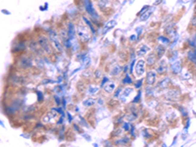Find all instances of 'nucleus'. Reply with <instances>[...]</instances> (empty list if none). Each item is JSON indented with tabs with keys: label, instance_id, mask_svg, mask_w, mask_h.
<instances>
[{
	"label": "nucleus",
	"instance_id": "c756f323",
	"mask_svg": "<svg viewBox=\"0 0 196 147\" xmlns=\"http://www.w3.org/2000/svg\"><path fill=\"white\" fill-rule=\"evenodd\" d=\"M127 142H129V137H126V139H125V140H122V139H121L120 141H117V142H116V143H117V144H127Z\"/></svg>",
	"mask_w": 196,
	"mask_h": 147
},
{
	"label": "nucleus",
	"instance_id": "f257e3e1",
	"mask_svg": "<svg viewBox=\"0 0 196 147\" xmlns=\"http://www.w3.org/2000/svg\"><path fill=\"white\" fill-rule=\"evenodd\" d=\"M90 28L88 26H85L83 23H79L77 27V34L82 42H87L91 38Z\"/></svg>",
	"mask_w": 196,
	"mask_h": 147
},
{
	"label": "nucleus",
	"instance_id": "f8f14e48",
	"mask_svg": "<svg viewBox=\"0 0 196 147\" xmlns=\"http://www.w3.org/2000/svg\"><path fill=\"white\" fill-rule=\"evenodd\" d=\"M172 70L175 74H178L179 72L182 71V62L179 60L175 61V62L172 65Z\"/></svg>",
	"mask_w": 196,
	"mask_h": 147
},
{
	"label": "nucleus",
	"instance_id": "2eb2a0df",
	"mask_svg": "<svg viewBox=\"0 0 196 147\" xmlns=\"http://www.w3.org/2000/svg\"><path fill=\"white\" fill-rule=\"evenodd\" d=\"M167 96L170 100H175L179 96V92H178V90H172V91H169Z\"/></svg>",
	"mask_w": 196,
	"mask_h": 147
},
{
	"label": "nucleus",
	"instance_id": "0eeeda50",
	"mask_svg": "<svg viewBox=\"0 0 196 147\" xmlns=\"http://www.w3.org/2000/svg\"><path fill=\"white\" fill-rule=\"evenodd\" d=\"M38 42H39V45L42 47L43 50L47 53H50V45L48 44V41H47V39L44 38V36H40Z\"/></svg>",
	"mask_w": 196,
	"mask_h": 147
},
{
	"label": "nucleus",
	"instance_id": "e433bc0d",
	"mask_svg": "<svg viewBox=\"0 0 196 147\" xmlns=\"http://www.w3.org/2000/svg\"><path fill=\"white\" fill-rule=\"evenodd\" d=\"M67 115H68V117H69V122H72V116H71V114H70V113H68Z\"/></svg>",
	"mask_w": 196,
	"mask_h": 147
},
{
	"label": "nucleus",
	"instance_id": "c85d7f7f",
	"mask_svg": "<svg viewBox=\"0 0 196 147\" xmlns=\"http://www.w3.org/2000/svg\"><path fill=\"white\" fill-rule=\"evenodd\" d=\"M121 72V68L120 67H116L113 69V71H112V73L114 74V75H119V73Z\"/></svg>",
	"mask_w": 196,
	"mask_h": 147
},
{
	"label": "nucleus",
	"instance_id": "9d476101",
	"mask_svg": "<svg viewBox=\"0 0 196 147\" xmlns=\"http://www.w3.org/2000/svg\"><path fill=\"white\" fill-rule=\"evenodd\" d=\"M155 80H156V73L153 71L148 72L146 76V83L148 85H152L155 83Z\"/></svg>",
	"mask_w": 196,
	"mask_h": 147
},
{
	"label": "nucleus",
	"instance_id": "cd10ccee",
	"mask_svg": "<svg viewBox=\"0 0 196 147\" xmlns=\"http://www.w3.org/2000/svg\"><path fill=\"white\" fill-rule=\"evenodd\" d=\"M178 109H179V111L182 112V115L183 117H187V111H186L185 108L182 107V106H179Z\"/></svg>",
	"mask_w": 196,
	"mask_h": 147
},
{
	"label": "nucleus",
	"instance_id": "f03ea898",
	"mask_svg": "<svg viewBox=\"0 0 196 147\" xmlns=\"http://www.w3.org/2000/svg\"><path fill=\"white\" fill-rule=\"evenodd\" d=\"M49 39L52 43V45H53V47L56 50L62 52V44H61V41H60V38L55 31L51 30L49 31Z\"/></svg>",
	"mask_w": 196,
	"mask_h": 147
},
{
	"label": "nucleus",
	"instance_id": "393cba45",
	"mask_svg": "<svg viewBox=\"0 0 196 147\" xmlns=\"http://www.w3.org/2000/svg\"><path fill=\"white\" fill-rule=\"evenodd\" d=\"M159 41L161 42V43H163V44H168V43L170 42V39L166 38L165 36H160V38H159Z\"/></svg>",
	"mask_w": 196,
	"mask_h": 147
},
{
	"label": "nucleus",
	"instance_id": "bb28decb",
	"mask_svg": "<svg viewBox=\"0 0 196 147\" xmlns=\"http://www.w3.org/2000/svg\"><path fill=\"white\" fill-rule=\"evenodd\" d=\"M123 83H124V84L131 83V79L130 77V76H126V77H125V79L123 80Z\"/></svg>",
	"mask_w": 196,
	"mask_h": 147
},
{
	"label": "nucleus",
	"instance_id": "f704fd0d",
	"mask_svg": "<svg viewBox=\"0 0 196 147\" xmlns=\"http://www.w3.org/2000/svg\"><path fill=\"white\" fill-rule=\"evenodd\" d=\"M189 122H190V120H189V119H187V121H186V126H185V129H187L189 128V125H190V124H189Z\"/></svg>",
	"mask_w": 196,
	"mask_h": 147
},
{
	"label": "nucleus",
	"instance_id": "4be33fe9",
	"mask_svg": "<svg viewBox=\"0 0 196 147\" xmlns=\"http://www.w3.org/2000/svg\"><path fill=\"white\" fill-rule=\"evenodd\" d=\"M182 79L183 80H189V79H191L190 72L187 71V70H183L182 71Z\"/></svg>",
	"mask_w": 196,
	"mask_h": 147
},
{
	"label": "nucleus",
	"instance_id": "b1692460",
	"mask_svg": "<svg viewBox=\"0 0 196 147\" xmlns=\"http://www.w3.org/2000/svg\"><path fill=\"white\" fill-rule=\"evenodd\" d=\"M164 52H165V48H164V46H161V45H159L157 47V53H158V56L159 57H162L164 55Z\"/></svg>",
	"mask_w": 196,
	"mask_h": 147
},
{
	"label": "nucleus",
	"instance_id": "c9c22d12",
	"mask_svg": "<svg viewBox=\"0 0 196 147\" xmlns=\"http://www.w3.org/2000/svg\"><path fill=\"white\" fill-rule=\"evenodd\" d=\"M162 1H163V0H156L154 4H155V5H158V4H160V3H161Z\"/></svg>",
	"mask_w": 196,
	"mask_h": 147
},
{
	"label": "nucleus",
	"instance_id": "412c9836",
	"mask_svg": "<svg viewBox=\"0 0 196 147\" xmlns=\"http://www.w3.org/2000/svg\"><path fill=\"white\" fill-rule=\"evenodd\" d=\"M167 71V64L166 62H162V64H160V66L158 67V73L160 74H164Z\"/></svg>",
	"mask_w": 196,
	"mask_h": 147
},
{
	"label": "nucleus",
	"instance_id": "4468645a",
	"mask_svg": "<svg viewBox=\"0 0 196 147\" xmlns=\"http://www.w3.org/2000/svg\"><path fill=\"white\" fill-rule=\"evenodd\" d=\"M151 14H152V10H151V9H149L148 11L143 12V13L140 14V16H139V20H140L141 22L147 21V20L149 19V17L151 16Z\"/></svg>",
	"mask_w": 196,
	"mask_h": 147
},
{
	"label": "nucleus",
	"instance_id": "6ab92c4d",
	"mask_svg": "<svg viewBox=\"0 0 196 147\" xmlns=\"http://www.w3.org/2000/svg\"><path fill=\"white\" fill-rule=\"evenodd\" d=\"M97 91H99V87H96V85H90V87H88V93L91 95L96 94Z\"/></svg>",
	"mask_w": 196,
	"mask_h": 147
},
{
	"label": "nucleus",
	"instance_id": "dca6fc26",
	"mask_svg": "<svg viewBox=\"0 0 196 147\" xmlns=\"http://www.w3.org/2000/svg\"><path fill=\"white\" fill-rule=\"evenodd\" d=\"M156 62V55L153 54V53H151V54H149L147 56V58H146V63L148 65H153L154 63Z\"/></svg>",
	"mask_w": 196,
	"mask_h": 147
},
{
	"label": "nucleus",
	"instance_id": "f3484780",
	"mask_svg": "<svg viewBox=\"0 0 196 147\" xmlns=\"http://www.w3.org/2000/svg\"><path fill=\"white\" fill-rule=\"evenodd\" d=\"M115 87H116V84L114 83H107L105 87H104V90L110 93L112 91H114Z\"/></svg>",
	"mask_w": 196,
	"mask_h": 147
},
{
	"label": "nucleus",
	"instance_id": "a878e982",
	"mask_svg": "<svg viewBox=\"0 0 196 147\" xmlns=\"http://www.w3.org/2000/svg\"><path fill=\"white\" fill-rule=\"evenodd\" d=\"M83 20H85V24H87V26L89 27V28H90V30H91V31H92V32H95V30H94L93 26H92V24H91V23H89V21H88V20H87L86 18H85V17H83Z\"/></svg>",
	"mask_w": 196,
	"mask_h": 147
},
{
	"label": "nucleus",
	"instance_id": "ddd939ff",
	"mask_svg": "<svg viewBox=\"0 0 196 147\" xmlns=\"http://www.w3.org/2000/svg\"><path fill=\"white\" fill-rule=\"evenodd\" d=\"M116 24H117V22L115 21V20H111V21H108L106 23V24L104 26V28H103V32H106L108 31H110L111 28H113L115 26H116Z\"/></svg>",
	"mask_w": 196,
	"mask_h": 147
},
{
	"label": "nucleus",
	"instance_id": "4c0bfd02",
	"mask_svg": "<svg viewBox=\"0 0 196 147\" xmlns=\"http://www.w3.org/2000/svg\"><path fill=\"white\" fill-rule=\"evenodd\" d=\"M55 99H56V103H57L58 105H60V100L58 99V97H55Z\"/></svg>",
	"mask_w": 196,
	"mask_h": 147
},
{
	"label": "nucleus",
	"instance_id": "2f4dec72",
	"mask_svg": "<svg viewBox=\"0 0 196 147\" xmlns=\"http://www.w3.org/2000/svg\"><path fill=\"white\" fill-rule=\"evenodd\" d=\"M37 98H38V101H41L43 99V95L40 91H37Z\"/></svg>",
	"mask_w": 196,
	"mask_h": 147
},
{
	"label": "nucleus",
	"instance_id": "72a5a7b5",
	"mask_svg": "<svg viewBox=\"0 0 196 147\" xmlns=\"http://www.w3.org/2000/svg\"><path fill=\"white\" fill-rule=\"evenodd\" d=\"M124 129H125L126 132H129L130 130V126H129V124H127V122H126V124L124 125Z\"/></svg>",
	"mask_w": 196,
	"mask_h": 147
},
{
	"label": "nucleus",
	"instance_id": "7c9ffc66",
	"mask_svg": "<svg viewBox=\"0 0 196 147\" xmlns=\"http://www.w3.org/2000/svg\"><path fill=\"white\" fill-rule=\"evenodd\" d=\"M140 95H141V92L139 91V92H138V95H137V97H135V98H134V100L133 101V103H137V102L139 101V99H140Z\"/></svg>",
	"mask_w": 196,
	"mask_h": 147
},
{
	"label": "nucleus",
	"instance_id": "1a4fd4ad",
	"mask_svg": "<svg viewBox=\"0 0 196 147\" xmlns=\"http://www.w3.org/2000/svg\"><path fill=\"white\" fill-rule=\"evenodd\" d=\"M20 66L24 69H27V68H31L33 66V63H31V60L30 58H27V57H24L21 60H20Z\"/></svg>",
	"mask_w": 196,
	"mask_h": 147
},
{
	"label": "nucleus",
	"instance_id": "9b49d317",
	"mask_svg": "<svg viewBox=\"0 0 196 147\" xmlns=\"http://www.w3.org/2000/svg\"><path fill=\"white\" fill-rule=\"evenodd\" d=\"M68 38L71 40L75 38V26L73 23H69L68 24Z\"/></svg>",
	"mask_w": 196,
	"mask_h": 147
},
{
	"label": "nucleus",
	"instance_id": "5701e85b",
	"mask_svg": "<svg viewBox=\"0 0 196 147\" xmlns=\"http://www.w3.org/2000/svg\"><path fill=\"white\" fill-rule=\"evenodd\" d=\"M133 91V88H131V87H127L125 88V90L123 91V95L127 97V96H129L130 94H131V92Z\"/></svg>",
	"mask_w": 196,
	"mask_h": 147
},
{
	"label": "nucleus",
	"instance_id": "7ed1b4c3",
	"mask_svg": "<svg viewBox=\"0 0 196 147\" xmlns=\"http://www.w3.org/2000/svg\"><path fill=\"white\" fill-rule=\"evenodd\" d=\"M85 7L86 12L90 15L91 18H93V19L98 18V15L96 13V11H95V9L93 8L92 2H91L90 0H85Z\"/></svg>",
	"mask_w": 196,
	"mask_h": 147
},
{
	"label": "nucleus",
	"instance_id": "473e14b6",
	"mask_svg": "<svg viewBox=\"0 0 196 147\" xmlns=\"http://www.w3.org/2000/svg\"><path fill=\"white\" fill-rule=\"evenodd\" d=\"M142 83H143V80H140L138 81V83H135V87H137V88H139V87H140L141 85H142Z\"/></svg>",
	"mask_w": 196,
	"mask_h": 147
},
{
	"label": "nucleus",
	"instance_id": "6e6552de",
	"mask_svg": "<svg viewBox=\"0 0 196 147\" xmlns=\"http://www.w3.org/2000/svg\"><path fill=\"white\" fill-rule=\"evenodd\" d=\"M57 115H58V113L56 112V110H55V109H53L50 113L46 114V115H45L44 117H43L42 121L44 122H50L51 121H53V120L55 119V118L57 117Z\"/></svg>",
	"mask_w": 196,
	"mask_h": 147
},
{
	"label": "nucleus",
	"instance_id": "20e7f679",
	"mask_svg": "<svg viewBox=\"0 0 196 147\" xmlns=\"http://www.w3.org/2000/svg\"><path fill=\"white\" fill-rule=\"evenodd\" d=\"M144 67H145V61L144 60H139L137 61V63L135 64L134 68V73L137 77H141L144 74Z\"/></svg>",
	"mask_w": 196,
	"mask_h": 147
},
{
	"label": "nucleus",
	"instance_id": "423d86ee",
	"mask_svg": "<svg viewBox=\"0 0 196 147\" xmlns=\"http://www.w3.org/2000/svg\"><path fill=\"white\" fill-rule=\"evenodd\" d=\"M150 51V47L147 45V44H142L140 45L137 50V55L138 57H141V56H144L145 54H147L148 52Z\"/></svg>",
	"mask_w": 196,
	"mask_h": 147
},
{
	"label": "nucleus",
	"instance_id": "a211bd4d",
	"mask_svg": "<svg viewBox=\"0 0 196 147\" xmlns=\"http://www.w3.org/2000/svg\"><path fill=\"white\" fill-rule=\"evenodd\" d=\"M169 83H170V79L166 77V79H164L163 80L160 81L159 84H158V87H161V88H165V87H168V85H169Z\"/></svg>",
	"mask_w": 196,
	"mask_h": 147
},
{
	"label": "nucleus",
	"instance_id": "39448f33",
	"mask_svg": "<svg viewBox=\"0 0 196 147\" xmlns=\"http://www.w3.org/2000/svg\"><path fill=\"white\" fill-rule=\"evenodd\" d=\"M97 4H98V7L102 11H107L112 6L111 0H97Z\"/></svg>",
	"mask_w": 196,
	"mask_h": 147
},
{
	"label": "nucleus",
	"instance_id": "aec40b11",
	"mask_svg": "<svg viewBox=\"0 0 196 147\" xmlns=\"http://www.w3.org/2000/svg\"><path fill=\"white\" fill-rule=\"evenodd\" d=\"M95 104V100L93 98H88V99H85L83 101V105L85 106V107H91V106H93Z\"/></svg>",
	"mask_w": 196,
	"mask_h": 147
}]
</instances>
